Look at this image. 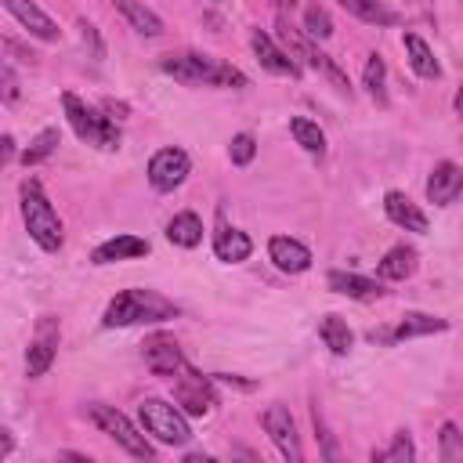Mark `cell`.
<instances>
[{
    "instance_id": "cell-21",
    "label": "cell",
    "mask_w": 463,
    "mask_h": 463,
    "mask_svg": "<svg viewBox=\"0 0 463 463\" xmlns=\"http://www.w3.org/2000/svg\"><path fill=\"white\" fill-rule=\"evenodd\" d=\"M402 43H405V54H409V65L416 69V76H423V80H438V76H441V65H438L434 51L427 47V40H423V36L405 33V36H402Z\"/></svg>"
},
{
    "instance_id": "cell-5",
    "label": "cell",
    "mask_w": 463,
    "mask_h": 463,
    "mask_svg": "<svg viewBox=\"0 0 463 463\" xmlns=\"http://www.w3.org/2000/svg\"><path fill=\"white\" fill-rule=\"evenodd\" d=\"M137 416H141L145 434H152L163 445H188L192 441V427H188V420H184L177 402L170 405L163 398H145L137 405Z\"/></svg>"
},
{
    "instance_id": "cell-10",
    "label": "cell",
    "mask_w": 463,
    "mask_h": 463,
    "mask_svg": "<svg viewBox=\"0 0 463 463\" xmlns=\"http://www.w3.org/2000/svg\"><path fill=\"white\" fill-rule=\"evenodd\" d=\"M58 336H61L58 318L43 315V318L36 322L33 344H29V351H25V376H29V380H36V376H43V373L51 369V362H54V354H58Z\"/></svg>"
},
{
    "instance_id": "cell-27",
    "label": "cell",
    "mask_w": 463,
    "mask_h": 463,
    "mask_svg": "<svg viewBox=\"0 0 463 463\" xmlns=\"http://www.w3.org/2000/svg\"><path fill=\"white\" fill-rule=\"evenodd\" d=\"M116 7L123 11V18H127L141 36H159V33H163V18H159L156 11H148L145 4H137V0H116Z\"/></svg>"
},
{
    "instance_id": "cell-35",
    "label": "cell",
    "mask_w": 463,
    "mask_h": 463,
    "mask_svg": "<svg viewBox=\"0 0 463 463\" xmlns=\"http://www.w3.org/2000/svg\"><path fill=\"white\" fill-rule=\"evenodd\" d=\"M76 29H80V40H83V47H90V58H105V43H101L98 29H94L90 22H80Z\"/></svg>"
},
{
    "instance_id": "cell-37",
    "label": "cell",
    "mask_w": 463,
    "mask_h": 463,
    "mask_svg": "<svg viewBox=\"0 0 463 463\" xmlns=\"http://www.w3.org/2000/svg\"><path fill=\"white\" fill-rule=\"evenodd\" d=\"M14 156V141H11V134H4V159H11Z\"/></svg>"
},
{
    "instance_id": "cell-40",
    "label": "cell",
    "mask_w": 463,
    "mask_h": 463,
    "mask_svg": "<svg viewBox=\"0 0 463 463\" xmlns=\"http://www.w3.org/2000/svg\"><path fill=\"white\" fill-rule=\"evenodd\" d=\"M275 4H279V7H282V11H286V7H293V4H297V0H275Z\"/></svg>"
},
{
    "instance_id": "cell-29",
    "label": "cell",
    "mask_w": 463,
    "mask_h": 463,
    "mask_svg": "<svg viewBox=\"0 0 463 463\" xmlns=\"http://www.w3.org/2000/svg\"><path fill=\"white\" fill-rule=\"evenodd\" d=\"M362 83H365V90H369V98L376 105H387V65H383L380 54H369L365 72H362Z\"/></svg>"
},
{
    "instance_id": "cell-6",
    "label": "cell",
    "mask_w": 463,
    "mask_h": 463,
    "mask_svg": "<svg viewBox=\"0 0 463 463\" xmlns=\"http://www.w3.org/2000/svg\"><path fill=\"white\" fill-rule=\"evenodd\" d=\"M87 412H90V420H94L119 449H127L130 456H137V459H152V456H156V449L148 445V438H145L119 409H112V405H87Z\"/></svg>"
},
{
    "instance_id": "cell-13",
    "label": "cell",
    "mask_w": 463,
    "mask_h": 463,
    "mask_svg": "<svg viewBox=\"0 0 463 463\" xmlns=\"http://www.w3.org/2000/svg\"><path fill=\"white\" fill-rule=\"evenodd\" d=\"M250 47H253V54H257V61H260V69H264V72H271V76H289V80H297V76H300V65H297L286 51H279V47L271 43V36H268V33L253 29V33H250Z\"/></svg>"
},
{
    "instance_id": "cell-31",
    "label": "cell",
    "mask_w": 463,
    "mask_h": 463,
    "mask_svg": "<svg viewBox=\"0 0 463 463\" xmlns=\"http://www.w3.org/2000/svg\"><path fill=\"white\" fill-rule=\"evenodd\" d=\"M54 148H58V130L47 127V130H40V134L29 141V148L22 152V163H25V166H36V163H43Z\"/></svg>"
},
{
    "instance_id": "cell-32",
    "label": "cell",
    "mask_w": 463,
    "mask_h": 463,
    "mask_svg": "<svg viewBox=\"0 0 463 463\" xmlns=\"http://www.w3.org/2000/svg\"><path fill=\"white\" fill-rule=\"evenodd\" d=\"M304 33L311 36V40H326V36H333V18H329V11L326 7H307L304 11Z\"/></svg>"
},
{
    "instance_id": "cell-25",
    "label": "cell",
    "mask_w": 463,
    "mask_h": 463,
    "mask_svg": "<svg viewBox=\"0 0 463 463\" xmlns=\"http://www.w3.org/2000/svg\"><path fill=\"white\" fill-rule=\"evenodd\" d=\"M376 271H380V279H391V282L409 279V275L416 271V250H412V246H394V250H387Z\"/></svg>"
},
{
    "instance_id": "cell-26",
    "label": "cell",
    "mask_w": 463,
    "mask_h": 463,
    "mask_svg": "<svg viewBox=\"0 0 463 463\" xmlns=\"http://www.w3.org/2000/svg\"><path fill=\"white\" fill-rule=\"evenodd\" d=\"M318 336H322V344H326L333 354H347L351 344H354V333H351V326H347L340 315H326V318L318 322Z\"/></svg>"
},
{
    "instance_id": "cell-33",
    "label": "cell",
    "mask_w": 463,
    "mask_h": 463,
    "mask_svg": "<svg viewBox=\"0 0 463 463\" xmlns=\"http://www.w3.org/2000/svg\"><path fill=\"white\" fill-rule=\"evenodd\" d=\"M438 441H441V452H438V456H441L445 463L463 459V434H459V427H456V423H441Z\"/></svg>"
},
{
    "instance_id": "cell-39",
    "label": "cell",
    "mask_w": 463,
    "mask_h": 463,
    "mask_svg": "<svg viewBox=\"0 0 463 463\" xmlns=\"http://www.w3.org/2000/svg\"><path fill=\"white\" fill-rule=\"evenodd\" d=\"M456 112H459V119H463V87L456 90Z\"/></svg>"
},
{
    "instance_id": "cell-23",
    "label": "cell",
    "mask_w": 463,
    "mask_h": 463,
    "mask_svg": "<svg viewBox=\"0 0 463 463\" xmlns=\"http://www.w3.org/2000/svg\"><path fill=\"white\" fill-rule=\"evenodd\" d=\"M340 7L347 14H354L358 22H369V25H398V11L387 7L383 0H340Z\"/></svg>"
},
{
    "instance_id": "cell-20",
    "label": "cell",
    "mask_w": 463,
    "mask_h": 463,
    "mask_svg": "<svg viewBox=\"0 0 463 463\" xmlns=\"http://www.w3.org/2000/svg\"><path fill=\"white\" fill-rule=\"evenodd\" d=\"M213 253H217V260H224V264H239V260H246V257L253 253V242H250V235L239 232V228H221V232L213 235Z\"/></svg>"
},
{
    "instance_id": "cell-3",
    "label": "cell",
    "mask_w": 463,
    "mask_h": 463,
    "mask_svg": "<svg viewBox=\"0 0 463 463\" xmlns=\"http://www.w3.org/2000/svg\"><path fill=\"white\" fill-rule=\"evenodd\" d=\"M22 221H25L29 239L40 250H47V253L61 250V239H65L61 235V221H58L54 206L47 203V195L40 192L36 181H22Z\"/></svg>"
},
{
    "instance_id": "cell-22",
    "label": "cell",
    "mask_w": 463,
    "mask_h": 463,
    "mask_svg": "<svg viewBox=\"0 0 463 463\" xmlns=\"http://www.w3.org/2000/svg\"><path fill=\"white\" fill-rule=\"evenodd\" d=\"M166 239H170L174 246H184V250L199 246V242H203V221H199V213H192V210L174 213L170 224H166Z\"/></svg>"
},
{
    "instance_id": "cell-34",
    "label": "cell",
    "mask_w": 463,
    "mask_h": 463,
    "mask_svg": "<svg viewBox=\"0 0 463 463\" xmlns=\"http://www.w3.org/2000/svg\"><path fill=\"white\" fill-rule=\"evenodd\" d=\"M228 156H232L235 166H246V163L257 156V141H253V134H235L232 145H228Z\"/></svg>"
},
{
    "instance_id": "cell-38",
    "label": "cell",
    "mask_w": 463,
    "mask_h": 463,
    "mask_svg": "<svg viewBox=\"0 0 463 463\" xmlns=\"http://www.w3.org/2000/svg\"><path fill=\"white\" fill-rule=\"evenodd\" d=\"M7 452H11V434L4 430V445H0V456H7Z\"/></svg>"
},
{
    "instance_id": "cell-14",
    "label": "cell",
    "mask_w": 463,
    "mask_h": 463,
    "mask_svg": "<svg viewBox=\"0 0 463 463\" xmlns=\"http://www.w3.org/2000/svg\"><path fill=\"white\" fill-rule=\"evenodd\" d=\"M459 195H463V170L456 163H449V159L438 163L430 170V177H427V199L434 206H452Z\"/></svg>"
},
{
    "instance_id": "cell-2",
    "label": "cell",
    "mask_w": 463,
    "mask_h": 463,
    "mask_svg": "<svg viewBox=\"0 0 463 463\" xmlns=\"http://www.w3.org/2000/svg\"><path fill=\"white\" fill-rule=\"evenodd\" d=\"M163 72L174 76L177 83H188V87H246V76L221 61V58H210V54H170L163 58Z\"/></svg>"
},
{
    "instance_id": "cell-12",
    "label": "cell",
    "mask_w": 463,
    "mask_h": 463,
    "mask_svg": "<svg viewBox=\"0 0 463 463\" xmlns=\"http://www.w3.org/2000/svg\"><path fill=\"white\" fill-rule=\"evenodd\" d=\"M141 354H145V365L156 373V376H177L184 369V358H181V347L170 333H152L145 344H141Z\"/></svg>"
},
{
    "instance_id": "cell-19",
    "label": "cell",
    "mask_w": 463,
    "mask_h": 463,
    "mask_svg": "<svg viewBox=\"0 0 463 463\" xmlns=\"http://www.w3.org/2000/svg\"><path fill=\"white\" fill-rule=\"evenodd\" d=\"M145 253H148V242L145 239H137V235H116V239L101 242L90 253V260L94 264H112V260H134V257H145Z\"/></svg>"
},
{
    "instance_id": "cell-28",
    "label": "cell",
    "mask_w": 463,
    "mask_h": 463,
    "mask_svg": "<svg viewBox=\"0 0 463 463\" xmlns=\"http://www.w3.org/2000/svg\"><path fill=\"white\" fill-rule=\"evenodd\" d=\"M289 134L297 137V145L307 152V156H322L326 152V134L318 130V123L304 119V116H293L289 119Z\"/></svg>"
},
{
    "instance_id": "cell-4",
    "label": "cell",
    "mask_w": 463,
    "mask_h": 463,
    "mask_svg": "<svg viewBox=\"0 0 463 463\" xmlns=\"http://www.w3.org/2000/svg\"><path fill=\"white\" fill-rule=\"evenodd\" d=\"M61 109H65V119H69V127L76 130L80 141L98 145V148H109V152L119 148V127L109 116H101L98 109H90L76 94H61Z\"/></svg>"
},
{
    "instance_id": "cell-11",
    "label": "cell",
    "mask_w": 463,
    "mask_h": 463,
    "mask_svg": "<svg viewBox=\"0 0 463 463\" xmlns=\"http://www.w3.org/2000/svg\"><path fill=\"white\" fill-rule=\"evenodd\" d=\"M264 430H268V438L275 441V449L289 459V463H300V438H297V423H293V416H289V409L286 405H268L264 409Z\"/></svg>"
},
{
    "instance_id": "cell-9",
    "label": "cell",
    "mask_w": 463,
    "mask_h": 463,
    "mask_svg": "<svg viewBox=\"0 0 463 463\" xmlns=\"http://www.w3.org/2000/svg\"><path fill=\"white\" fill-rule=\"evenodd\" d=\"M188 170H192V159H188L184 148H159L148 159V184L156 192H174V188L184 184Z\"/></svg>"
},
{
    "instance_id": "cell-7",
    "label": "cell",
    "mask_w": 463,
    "mask_h": 463,
    "mask_svg": "<svg viewBox=\"0 0 463 463\" xmlns=\"http://www.w3.org/2000/svg\"><path fill=\"white\" fill-rule=\"evenodd\" d=\"M174 402L181 405L184 416H206L217 405V391L210 383V376H199L195 369H181L174 376Z\"/></svg>"
},
{
    "instance_id": "cell-16",
    "label": "cell",
    "mask_w": 463,
    "mask_h": 463,
    "mask_svg": "<svg viewBox=\"0 0 463 463\" xmlns=\"http://www.w3.org/2000/svg\"><path fill=\"white\" fill-rule=\"evenodd\" d=\"M383 213H387L398 228H405V232H427L423 210H420L405 192H387V195H383Z\"/></svg>"
},
{
    "instance_id": "cell-18",
    "label": "cell",
    "mask_w": 463,
    "mask_h": 463,
    "mask_svg": "<svg viewBox=\"0 0 463 463\" xmlns=\"http://www.w3.org/2000/svg\"><path fill=\"white\" fill-rule=\"evenodd\" d=\"M326 282H329L333 293H344L351 300H373V297L383 293V286L376 279H365V275H354V271H329Z\"/></svg>"
},
{
    "instance_id": "cell-1",
    "label": "cell",
    "mask_w": 463,
    "mask_h": 463,
    "mask_svg": "<svg viewBox=\"0 0 463 463\" xmlns=\"http://www.w3.org/2000/svg\"><path fill=\"white\" fill-rule=\"evenodd\" d=\"M174 315H177V307L166 297H159L152 289H123L109 300V307L101 315V326L123 329V326H141V322H166Z\"/></svg>"
},
{
    "instance_id": "cell-8",
    "label": "cell",
    "mask_w": 463,
    "mask_h": 463,
    "mask_svg": "<svg viewBox=\"0 0 463 463\" xmlns=\"http://www.w3.org/2000/svg\"><path fill=\"white\" fill-rule=\"evenodd\" d=\"M279 36L286 40V47H289L297 58H304L311 69H318L322 76H329V83H333L336 90H344V94L351 90V83H347V76L336 69V61H333L329 54H322L318 47H311V43H307V40H304V36H300V33H297L289 22H286V18H279Z\"/></svg>"
},
{
    "instance_id": "cell-30",
    "label": "cell",
    "mask_w": 463,
    "mask_h": 463,
    "mask_svg": "<svg viewBox=\"0 0 463 463\" xmlns=\"http://www.w3.org/2000/svg\"><path fill=\"white\" fill-rule=\"evenodd\" d=\"M373 459H376V463H409V459H416V445H412L409 430H398L387 449L373 452Z\"/></svg>"
},
{
    "instance_id": "cell-17",
    "label": "cell",
    "mask_w": 463,
    "mask_h": 463,
    "mask_svg": "<svg viewBox=\"0 0 463 463\" xmlns=\"http://www.w3.org/2000/svg\"><path fill=\"white\" fill-rule=\"evenodd\" d=\"M4 7H7L36 40H58V25H54L33 0H4Z\"/></svg>"
},
{
    "instance_id": "cell-36",
    "label": "cell",
    "mask_w": 463,
    "mask_h": 463,
    "mask_svg": "<svg viewBox=\"0 0 463 463\" xmlns=\"http://www.w3.org/2000/svg\"><path fill=\"white\" fill-rule=\"evenodd\" d=\"M0 80H4V101L11 105V101H18V80H14V69L4 61L0 65Z\"/></svg>"
},
{
    "instance_id": "cell-15",
    "label": "cell",
    "mask_w": 463,
    "mask_h": 463,
    "mask_svg": "<svg viewBox=\"0 0 463 463\" xmlns=\"http://www.w3.org/2000/svg\"><path fill=\"white\" fill-rule=\"evenodd\" d=\"M268 257L275 260V268H282V271H289V275H300V271L311 268V250H307L304 242L289 239V235H275V239L268 242Z\"/></svg>"
},
{
    "instance_id": "cell-24",
    "label": "cell",
    "mask_w": 463,
    "mask_h": 463,
    "mask_svg": "<svg viewBox=\"0 0 463 463\" xmlns=\"http://www.w3.org/2000/svg\"><path fill=\"white\" fill-rule=\"evenodd\" d=\"M449 329V322L445 318H438V315H423V311H409L398 326H394V333H391V340H412V336H427V333H445Z\"/></svg>"
}]
</instances>
